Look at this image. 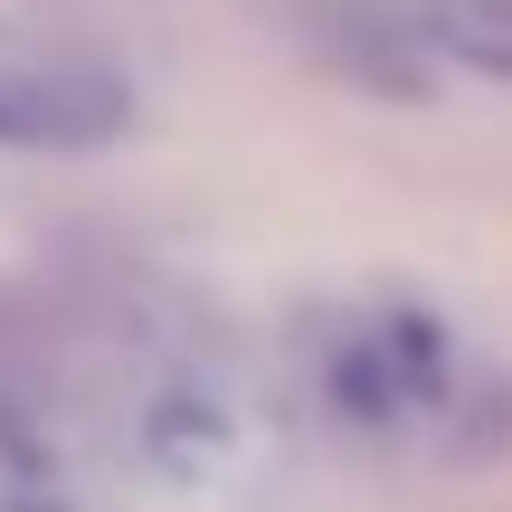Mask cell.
I'll list each match as a JSON object with an SVG mask.
<instances>
[{
    "mask_svg": "<svg viewBox=\"0 0 512 512\" xmlns=\"http://www.w3.org/2000/svg\"><path fill=\"white\" fill-rule=\"evenodd\" d=\"M313 399L351 437L399 446V456H437V465H484L512 446V370L484 361L437 313H399V304L323 323Z\"/></svg>",
    "mask_w": 512,
    "mask_h": 512,
    "instance_id": "6da1fadb",
    "label": "cell"
},
{
    "mask_svg": "<svg viewBox=\"0 0 512 512\" xmlns=\"http://www.w3.org/2000/svg\"><path fill=\"white\" fill-rule=\"evenodd\" d=\"M133 133L124 67L76 48H0V152H95Z\"/></svg>",
    "mask_w": 512,
    "mask_h": 512,
    "instance_id": "7a4b0ae2",
    "label": "cell"
},
{
    "mask_svg": "<svg viewBox=\"0 0 512 512\" xmlns=\"http://www.w3.org/2000/svg\"><path fill=\"white\" fill-rule=\"evenodd\" d=\"M427 48L456 57L465 76L512 86V0H427Z\"/></svg>",
    "mask_w": 512,
    "mask_h": 512,
    "instance_id": "3957f363",
    "label": "cell"
}]
</instances>
